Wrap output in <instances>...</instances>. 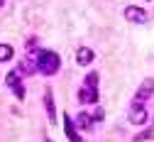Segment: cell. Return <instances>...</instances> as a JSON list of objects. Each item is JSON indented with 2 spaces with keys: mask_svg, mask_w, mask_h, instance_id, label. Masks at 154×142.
<instances>
[{
  "mask_svg": "<svg viewBox=\"0 0 154 142\" xmlns=\"http://www.w3.org/2000/svg\"><path fill=\"white\" fill-rule=\"evenodd\" d=\"M61 69V56L51 49H39L37 52V71L44 76H54Z\"/></svg>",
  "mask_w": 154,
  "mask_h": 142,
  "instance_id": "cell-1",
  "label": "cell"
},
{
  "mask_svg": "<svg viewBox=\"0 0 154 142\" xmlns=\"http://www.w3.org/2000/svg\"><path fill=\"white\" fill-rule=\"evenodd\" d=\"M98 74L91 71L86 78H83V84H81V91H79V100L86 106H95L98 103Z\"/></svg>",
  "mask_w": 154,
  "mask_h": 142,
  "instance_id": "cell-2",
  "label": "cell"
},
{
  "mask_svg": "<svg viewBox=\"0 0 154 142\" xmlns=\"http://www.w3.org/2000/svg\"><path fill=\"white\" fill-rule=\"evenodd\" d=\"M5 84L10 86V91L15 93V98L25 100V86H22V78H20V74H17V71H10V74L5 76Z\"/></svg>",
  "mask_w": 154,
  "mask_h": 142,
  "instance_id": "cell-3",
  "label": "cell"
},
{
  "mask_svg": "<svg viewBox=\"0 0 154 142\" xmlns=\"http://www.w3.org/2000/svg\"><path fill=\"white\" fill-rule=\"evenodd\" d=\"M127 120L132 125H144L147 123V108H144V103H132L130 113H127Z\"/></svg>",
  "mask_w": 154,
  "mask_h": 142,
  "instance_id": "cell-4",
  "label": "cell"
},
{
  "mask_svg": "<svg viewBox=\"0 0 154 142\" xmlns=\"http://www.w3.org/2000/svg\"><path fill=\"white\" fill-rule=\"evenodd\" d=\"M125 20H127V22L144 25V22H147V10H144V8H137V5H127V8H125Z\"/></svg>",
  "mask_w": 154,
  "mask_h": 142,
  "instance_id": "cell-5",
  "label": "cell"
},
{
  "mask_svg": "<svg viewBox=\"0 0 154 142\" xmlns=\"http://www.w3.org/2000/svg\"><path fill=\"white\" fill-rule=\"evenodd\" d=\"M152 93H154V78H144V81H142V86L137 88V93H134L132 103H144V100H147Z\"/></svg>",
  "mask_w": 154,
  "mask_h": 142,
  "instance_id": "cell-6",
  "label": "cell"
},
{
  "mask_svg": "<svg viewBox=\"0 0 154 142\" xmlns=\"http://www.w3.org/2000/svg\"><path fill=\"white\" fill-rule=\"evenodd\" d=\"M64 130H66V137H69L71 142H86V140L79 135V130H76V125H73V118H71L69 113H64Z\"/></svg>",
  "mask_w": 154,
  "mask_h": 142,
  "instance_id": "cell-7",
  "label": "cell"
},
{
  "mask_svg": "<svg viewBox=\"0 0 154 142\" xmlns=\"http://www.w3.org/2000/svg\"><path fill=\"white\" fill-rule=\"evenodd\" d=\"M44 108H47L49 120H51V123H56V106H54V93H51V88L44 91Z\"/></svg>",
  "mask_w": 154,
  "mask_h": 142,
  "instance_id": "cell-8",
  "label": "cell"
},
{
  "mask_svg": "<svg viewBox=\"0 0 154 142\" xmlns=\"http://www.w3.org/2000/svg\"><path fill=\"white\" fill-rule=\"evenodd\" d=\"M95 59V54H93V49H88V47H81V49H76V64H81V66H88L91 62Z\"/></svg>",
  "mask_w": 154,
  "mask_h": 142,
  "instance_id": "cell-9",
  "label": "cell"
},
{
  "mask_svg": "<svg viewBox=\"0 0 154 142\" xmlns=\"http://www.w3.org/2000/svg\"><path fill=\"white\" fill-rule=\"evenodd\" d=\"M73 125L76 128H81V130H91L95 123H93V115H88V113H79V115H76V120H73Z\"/></svg>",
  "mask_w": 154,
  "mask_h": 142,
  "instance_id": "cell-10",
  "label": "cell"
},
{
  "mask_svg": "<svg viewBox=\"0 0 154 142\" xmlns=\"http://www.w3.org/2000/svg\"><path fill=\"white\" fill-rule=\"evenodd\" d=\"M12 54H15V49L10 44H0V62H10Z\"/></svg>",
  "mask_w": 154,
  "mask_h": 142,
  "instance_id": "cell-11",
  "label": "cell"
},
{
  "mask_svg": "<svg viewBox=\"0 0 154 142\" xmlns=\"http://www.w3.org/2000/svg\"><path fill=\"white\" fill-rule=\"evenodd\" d=\"M103 118H105V113H103V108H100V106H95V110H93V123H100Z\"/></svg>",
  "mask_w": 154,
  "mask_h": 142,
  "instance_id": "cell-12",
  "label": "cell"
},
{
  "mask_svg": "<svg viewBox=\"0 0 154 142\" xmlns=\"http://www.w3.org/2000/svg\"><path fill=\"white\" fill-rule=\"evenodd\" d=\"M44 142H54V140H51V137H47V140H44Z\"/></svg>",
  "mask_w": 154,
  "mask_h": 142,
  "instance_id": "cell-13",
  "label": "cell"
},
{
  "mask_svg": "<svg viewBox=\"0 0 154 142\" xmlns=\"http://www.w3.org/2000/svg\"><path fill=\"white\" fill-rule=\"evenodd\" d=\"M3 5H5V0H0V8H3Z\"/></svg>",
  "mask_w": 154,
  "mask_h": 142,
  "instance_id": "cell-14",
  "label": "cell"
}]
</instances>
